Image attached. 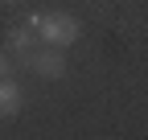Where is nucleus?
I'll list each match as a JSON object with an SVG mask.
<instances>
[{"instance_id":"nucleus-1","label":"nucleus","mask_w":148,"mask_h":140,"mask_svg":"<svg viewBox=\"0 0 148 140\" xmlns=\"http://www.w3.org/2000/svg\"><path fill=\"white\" fill-rule=\"evenodd\" d=\"M37 37H41V45L70 49L74 41L82 37V25H78L74 12H41V21H37Z\"/></svg>"},{"instance_id":"nucleus-2","label":"nucleus","mask_w":148,"mask_h":140,"mask_svg":"<svg viewBox=\"0 0 148 140\" xmlns=\"http://www.w3.org/2000/svg\"><path fill=\"white\" fill-rule=\"evenodd\" d=\"M25 66L33 70V74H41V78H66V49H58V45H41V49H29L25 54Z\"/></svg>"},{"instance_id":"nucleus-3","label":"nucleus","mask_w":148,"mask_h":140,"mask_svg":"<svg viewBox=\"0 0 148 140\" xmlns=\"http://www.w3.org/2000/svg\"><path fill=\"white\" fill-rule=\"evenodd\" d=\"M25 107V91H21V82H12L8 74L0 78V119H16Z\"/></svg>"},{"instance_id":"nucleus-4","label":"nucleus","mask_w":148,"mask_h":140,"mask_svg":"<svg viewBox=\"0 0 148 140\" xmlns=\"http://www.w3.org/2000/svg\"><path fill=\"white\" fill-rule=\"evenodd\" d=\"M4 45L25 62V54H29L33 45H41V37H37V29H33V25H12V29H8V37H4Z\"/></svg>"},{"instance_id":"nucleus-5","label":"nucleus","mask_w":148,"mask_h":140,"mask_svg":"<svg viewBox=\"0 0 148 140\" xmlns=\"http://www.w3.org/2000/svg\"><path fill=\"white\" fill-rule=\"evenodd\" d=\"M8 70H12V66H8V58H4V54H0V78H4V74H8Z\"/></svg>"},{"instance_id":"nucleus-6","label":"nucleus","mask_w":148,"mask_h":140,"mask_svg":"<svg viewBox=\"0 0 148 140\" xmlns=\"http://www.w3.org/2000/svg\"><path fill=\"white\" fill-rule=\"evenodd\" d=\"M0 4H21V0H0Z\"/></svg>"}]
</instances>
